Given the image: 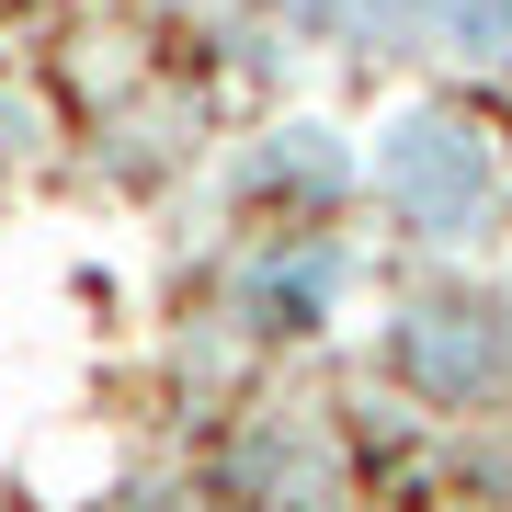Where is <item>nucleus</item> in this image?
Segmentation results:
<instances>
[{"mask_svg": "<svg viewBox=\"0 0 512 512\" xmlns=\"http://www.w3.org/2000/svg\"><path fill=\"white\" fill-rule=\"evenodd\" d=\"M376 194L399 205L421 239H478L501 217V148H490V126H467L456 103H410V114H387V137H376Z\"/></svg>", "mask_w": 512, "mask_h": 512, "instance_id": "1", "label": "nucleus"}, {"mask_svg": "<svg viewBox=\"0 0 512 512\" xmlns=\"http://www.w3.org/2000/svg\"><path fill=\"white\" fill-rule=\"evenodd\" d=\"M387 353H399V376L421 399H478V387L512 365V330H501V308H478V296H433V308H399Z\"/></svg>", "mask_w": 512, "mask_h": 512, "instance_id": "2", "label": "nucleus"}, {"mask_svg": "<svg viewBox=\"0 0 512 512\" xmlns=\"http://www.w3.org/2000/svg\"><path fill=\"white\" fill-rule=\"evenodd\" d=\"M433 35L456 57H512V0H433Z\"/></svg>", "mask_w": 512, "mask_h": 512, "instance_id": "3", "label": "nucleus"}, {"mask_svg": "<svg viewBox=\"0 0 512 512\" xmlns=\"http://www.w3.org/2000/svg\"><path fill=\"white\" fill-rule=\"evenodd\" d=\"M262 171H274V183H308V194H330L353 160H342V137H330V126H285V148H274Z\"/></svg>", "mask_w": 512, "mask_h": 512, "instance_id": "4", "label": "nucleus"}]
</instances>
